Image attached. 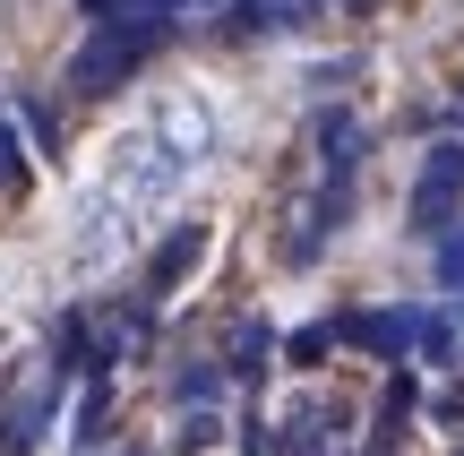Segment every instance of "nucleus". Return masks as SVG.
Returning a JSON list of instances; mask_svg holds the SVG:
<instances>
[{
    "instance_id": "1",
    "label": "nucleus",
    "mask_w": 464,
    "mask_h": 456,
    "mask_svg": "<svg viewBox=\"0 0 464 456\" xmlns=\"http://www.w3.org/2000/svg\"><path fill=\"white\" fill-rule=\"evenodd\" d=\"M216 130H224V121H216V103H207L198 86H164V95H147L130 112V130L112 138L103 189H112L121 207H138V216L172 207L207 164H216Z\"/></svg>"
},
{
    "instance_id": "2",
    "label": "nucleus",
    "mask_w": 464,
    "mask_h": 456,
    "mask_svg": "<svg viewBox=\"0 0 464 456\" xmlns=\"http://www.w3.org/2000/svg\"><path fill=\"white\" fill-rule=\"evenodd\" d=\"M138 233H147V216H138V207H121L112 189L95 181L78 207H69V267H78V276H112V267H130Z\"/></svg>"
},
{
    "instance_id": "3",
    "label": "nucleus",
    "mask_w": 464,
    "mask_h": 456,
    "mask_svg": "<svg viewBox=\"0 0 464 456\" xmlns=\"http://www.w3.org/2000/svg\"><path fill=\"white\" fill-rule=\"evenodd\" d=\"M155 44H164V17H121V9H112V17H103V26L78 44V61H69V69H78L86 95H103V86H121Z\"/></svg>"
},
{
    "instance_id": "4",
    "label": "nucleus",
    "mask_w": 464,
    "mask_h": 456,
    "mask_svg": "<svg viewBox=\"0 0 464 456\" xmlns=\"http://www.w3.org/2000/svg\"><path fill=\"white\" fill-rule=\"evenodd\" d=\"M456 189H464V138H448V147L421 164V189H413V224H421V233H448Z\"/></svg>"
},
{
    "instance_id": "5",
    "label": "nucleus",
    "mask_w": 464,
    "mask_h": 456,
    "mask_svg": "<svg viewBox=\"0 0 464 456\" xmlns=\"http://www.w3.org/2000/svg\"><path fill=\"white\" fill-rule=\"evenodd\" d=\"M335 336H353L362 354H413L421 344V310H353V319H335Z\"/></svg>"
},
{
    "instance_id": "6",
    "label": "nucleus",
    "mask_w": 464,
    "mask_h": 456,
    "mask_svg": "<svg viewBox=\"0 0 464 456\" xmlns=\"http://www.w3.org/2000/svg\"><path fill=\"white\" fill-rule=\"evenodd\" d=\"M207 258V224H172L164 233V250L147 258V302H172V293L189 285V267Z\"/></svg>"
},
{
    "instance_id": "7",
    "label": "nucleus",
    "mask_w": 464,
    "mask_h": 456,
    "mask_svg": "<svg viewBox=\"0 0 464 456\" xmlns=\"http://www.w3.org/2000/svg\"><path fill=\"white\" fill-rule=\"evenodd\" d=\"M0 199H26V147H17L9 112H0Z\"/></svg>"
},
{
    "instance_id": "8",
    "label": "nucleus",
    "mask_w": 464,
    "mask_h": 456,
    "mask_svg": "<svg viewBox=\"0 0 464 456\" xmlns=\"http://www.w3.org/2000/svg\"><path fill=\"white\" fill-rule=\"evenodd\" d=\"M266 354H276V327H266V319H241V327H232V371H258Z\"/></svg>"
},
{
    "instance_id": "9",
    "label": "nucleus",
    "mask_w": 464,
    "mask_h": 456,
    "mask_svg": "<svg viewBox=\"0 0 464 456\" xmlns=\"http://www.w3.org/2000/svg\"><path fill=\"white\" fill-rule=\"evenodd\" d=\"M439 285L464 293V233H439Z\"/></svg>"
},
{
    "instance_id": "10",
    "label": "nucleus",
    "mask_w": 464,
    "mask_h": 456,
    "mask_svg": "<svg viewBox=\"0 0 464 456\" xmlns=\"http://www.w3.org/2000/svg\"><path fill=\"white\" fill-rule=\"evenodd\" d=\"M216 440H224L216 413H189V422H181V456H198V448H216Z\"/></svg>"
},
{
    "instance_id": "11",
    "label": "nucleus",
    "mask_w": 464,
    "mask_h": 456,
    "mask_svg": "<svg viewBox=\"0 0 464 456\" xmlns=\"http://www.w3.org/2000/svg\"><path fill=\"white\" fill-rule=\"evenodd\" d=\"M138 9H147V17H164V26H172V17H189V9H216V0H138Z\"/></svg>"
},
{
    "instance_id": "12",
    "label": "nucleus",
    "mask_w": 464,
    "mask_h": 456,
    "mask_svg": "<svg viewBox=\"0 0 464 456\" xmlns=\"http://www.w3.org/2000/svg\"><path fill=\"white\" fill-rule=\"evenodd\" d=\"M78 9H95V17H112V9H121V0H78Z\"/></svg>"
},
{
    "instance_id": "13",
    "label": "nucleus",
    "mask_w": 464,
    "mask_h": 456,
    "mask_svg": "<svg viewBox=\"0 0 464 456\" xmlns=\"http://www.w3.org/2000/svg\"><path fill=\"white\" fill-rule=\"evenodd\" d=\"M103 456H155V448H103Z\"/></svg>"
}]
</instances>
